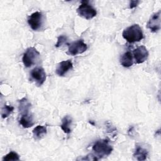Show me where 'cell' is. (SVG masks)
<instances>
[{
	"label": "cell",
	"instance_id": "cell-11",
	"mask_svg": "<svg viewBox=\"0 0 161 161\" xmlns=\"http://www.w3.org/2000/svg\"><path fill=\"white\" fill-rule=\"evenodd\" d=\"M31 106V104L30 101L25 97L18 100V111L20 116L29 114Z\"/></svg>",
	"mask_w": 161,
	"mask_h": 161
},
{
	"label": "cell",
	"instance_id": "cell-9",
	"mask_svg": "<svg viewBox=\"0 0 161 161\" xmlns=\"http://www.w3.org/2000/svg\"><path fill=\"white\" fill-rule=\"evenodd\" d=\"M133 57L136 64L144 62L148 57V52L145 46L141 45L133 50Z\"/></svg>",
	"mask_w": 161,
	"mask_h": 161
},
{
	"label": "cell",
	"instance_id": "cell-19",
	"mask_svg": "<svg viewBox=\"0 0 161 161\" xmlns=\"http://www.w3.org/2000/svg\"><path fill=\"white\" fill-rule=\"evenodd\" d=\"M106 128L107 132L112 136H115L116 135V128L111 123H106Z\"/></svg>",
	"mask_w": 161,
	"mask_h": 161
},
{
	"label": "cell",
	"instance_id": "cell-14",
	"mask_svg": "<svg viewBox=\"0 0 161 161\" xmlns=\"http://www.w3.org/2000/svg\"><path fill=\"white\" fill-rule=\"evenodd\" d=\"M72 123V119L69 115H66L62 118V124L60 125V128L65 133L69 134L71 133Z\"/></svg>",
	"mask_w": 161,
	"mask_h": 161
},
{
	"label": "cell",
	"instance_id": "cell-6",
	"mask_svg": "<svg viewBox=\"0 0 161 161\" xmlns=\"http://www.w3.org/2000/svg\"><path fill=\"white\" fill-rule=\"evenodd\" d=\"M68 45V53L71 55H76L84 53L87 48V45L83 40L74 41Z\"/></svg>",
	"mask_w": 161,
	"mask_h": 161
},
{
	"label": "cell",
	"instance_id": "cell-2",
	"mask_svg": "<svg viewBox=\"0 0 161 161\" xmlns=\"http://www.w3.org/2000/svg\"><path fill=\"white\" fill-rule=\"evenodd\" d=\"M92 150L96 157L103 158L108 157L111 153L113 147L108 140H99L93 145Z\"/></svg>",
	"mask_w": 161,
	"mask_h": 161
},
{
	"label": "cell",
	"instance_id": "cell-10",
	"mask_svg": "<svg viewBox=\"0 0 161 161\" xmlns=\"http://www.w3.org/2000/svg\"><path fill=\"white\" fill-rule=\"evenodd\" d=\"M73 67L72 62L70 60H64L58 64L56 69L55 73L60 77L64 76Z\"/></svg>",
	"mask_w": 161,
	"mask_h": 161
},
{
	"label": "cell",
	"instance_id": "cell-20",
	"mask_svg": "<svg viewBox=\"0 0 161 161\" xmlns=\"http://www.w3.org/2000/svg\"><path fill=\"white\" fill-rule=\"evenodd\" d=\"M67 36H65L64 35H60L57 38V42L55 46L56 47H59L62 46V45L67 43Z\"/></svg>",
	"mask_w": 161,
	"mask_h": 161
},
{
	"label": "cell",
	"instance_id": "cell-18",
	"mask_svg": "<svg viewBox=\"0 0 161 161\" xmlns=\"http://www.w3.org/2000/svg\"><path fill=\"white\" fill-rule=\"evenodd\" d=\"M19 157L18 154L15 152H10L8 154L4 156L3 161H10V160H19Z\"/></svg>",
	"mask_w": 161,
	"mask_h": 161
},
{
	"label": "cell",
	"instance_id": "cell-13",
	"mask_svg": "<svg viewBox=\"0 0 161 161\" xmlns=\"http://www.w3.org/2000/svg\"><path fill=\"white\" fill-rule=\"evenodd\" d=\"M120 64L124 67H130L133 64V55L131 52L124 53L120 57Z\"/></svg>",
	"mask_w": 161,
	"mask_h": 161
},
{
	"label": "cell",
	"instance_id": "cell-8",
	"mask_svg": "<svg viewBox=\"0 0 161 161\" xmlns=\"http://www.w3.org/2000/svg\"><path fill=\"white\" fill-rule=\"evenodd\" d=\"M147 27L150 31L156 33L160 29V11L153 13L150 16L147 24Z\"/></svg>",
	"mask_w": 161,
	"mask_h": 161
},
{
	"label": "cell",
	"instance_id": "cell-5",
	"mask_svg": "<svg viewBox=\"0 0 161 161\" xmlns=\"http://www.w3.org/2000/svg\"><path fill=\"white\" fill-rule=\"evenodd\" d=\"M43 14L40 11H36L28 17V23L34 31L40 30L43 25Z\"/></svg>",
	"mask_w": 161,
	"mask_h": 161
},
{
	"label": "cell",
	"instance_id": "cell-17",
	"mask_svg": "<svg viewBox=\"0 0 161 161\" xmlns=\"http://www.w3.org/2000/svg\"><path fill=\"white\" fill-rule=\"evenodd\" d=\"M14 107L12 106L4 104L1 110V117L3 118H6L8 117L13 111Z\"/></svg>",
	"mask_w": 161,
	"mask_h": 161
},
{
	"label": "cell",
	"instance_id": "cell-12",
	"mask_svg": "<svg viewBox=\"0 0 161 161\" xmlns=\"http://www.w3.org/2000/svg\"><path fill=\"white\" fill-rule=\"evenodd\" d=\"M148 155V150L140 145H136L134 151V157L140 161L145 160L147 159Z\"/></svg>",
	"mask_w": 161,
	"mask_h": 161
},
{
	"label": "cell",
	"instance_id": "cell-21",
	"mask_svg": "<svg viewBox=\"0 0 161 161\" xmlns=\"http://www.w3.org/2000/svg\"><path fill=\"white\" fill-rule=\"evenodd\" d=\"M140 1H131L130 3V6L129 8L130 9H133L135 7L137 6V5L139 4Z\"/></svg>",
	"mask_w": 161,
	"mask_h": 161
},
{
	"label": "cell",
	"instance_id": "cell-7",
	"mask_svg": "<svg viewBox=\"0 0 161 161\" xmlns=\"http://www.w3.org/2000/svg\"><path fill=\"white\" fill-rule=\"evenodd\" d=\"M30 77L37 86H41L45 81L47 75L43 68L36 67L30 72Z\"/></svg>",
	"mask_w": 161,
	"mask_h": 161
},
{
	"label": "cell",
	"instance_id": "cell-16",
	"mask_svg": "<svg viewBox=\"0 0 161 161\" xmlns=\"http://www.w3.org/2000/svg\"><path fill=\"white\" fill-rule=\"evenodd\" d=\"M47 128L44 126L38 125L33 130V137L35 140H40L47 134Z\"/></svg>",
	"mask_w": 161,
	"mask_h": 161
},
{
	"label": "cell",
	"instance_id": "cell-4",
	"mask_svg": "<svg viewBox=\"0 0 161 161\" xmlns=\"http://www.w3.org/2000/svg\"><path fill=\"white\" fill-rule=\"evenodd\" d=\"M77 13L79 16L86 19H92L97 14L96 9L87 1H81L80 5L77 9Z\"/></svg>",
	"mask_w": 161,
	"mask_h": 161
},
{
	"label": "cell",
	"instance_id": "cell-3",
	"mask_svg": "<svg viewBox=\"0 0 161 161\" xmlns=\"http://www.w3.org/2000/svg\"><path fill=\"white\" fill-rule=\"evenodd\" d=\"M40 55V52L35 47H28L26 48L22 57V61L25 67H30L35 64Z\"/></svg>",
	"mask_w": 161,
	"mask_h": 161
},
{
	"label": "cell",
	"instance_id": "cell-1",
	"mask_svg": "<svg viewBox=\"0 0 161 161\" xmlns=\"http://www.w3.org/2000/svg\"><path fill=\"white\" fill-rule=\"evenodd\" d=\"M122 36L129 43L138 42L143 38V33L141 27L138 24L132 25L125 28Z\"/></svg>",
	"mask_w": 161,
	"mask_h": 161
},
{
	"label": "cell",
	"instance_id": "cell-15",
	"mask_svg": "<svg viewBox=\"0 0 161 161\" xmlns=\"http://www.w3.org/2000/svg\"><path fill=\"white\" fill-rule=\"evenodd\" d=\"M19 123L25 128H28L33 126L35 122L31 114L21 115L19 119Z\"/></svg>",
	"mask_w": 161,
	"mask_h": 161
}]
</instances>
